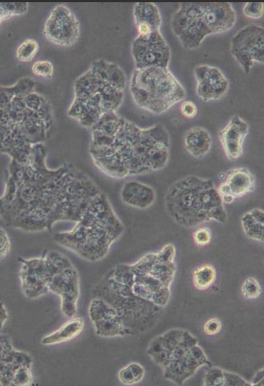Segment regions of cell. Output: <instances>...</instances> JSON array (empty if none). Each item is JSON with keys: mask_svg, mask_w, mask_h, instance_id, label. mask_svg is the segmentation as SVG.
I'll return each mask as SVG.
<instances>
[{"mask_svg": "<svg viewBox=\"0 0 264 386\" xmlns=\"http://www.w3.org/2000/svg\"><path fill=\"white\" fill-rule=\"evenodd\" d=\"M45 144L35 145L26 162L11 160L3 195L6 224L30 233L52 231L59 221L76 222L102 191L71 162L46 164Z\"/></svg>", "mask_w": 264, "mask_h": 386, "instance_id": "6da1fadb", "label": "cell"}, {"mask_svg": "<svg viewBox=\"0 0 264 386\" xmlns=\"http://www.w3.org/2000/svg\"><path fill=\"white\" fill-rule=\"evenodd\" d=\"M175 257V246L167 244L133 264L116 265L93 288V298L114 309L125 335L147 330L159 320L170 298Z\"/></svg>", "mask_w": 264, "mask_h": 386, "instance_id": "7a4b0ae2", "label": "cell"}, {"mask_svg": "<svg viewBox=\"0 0 264 386\" xmlns=\"http://www.w3.org/2000/svg\"><path fill=\"white\" fill-rule=\"evenodd\" d=\"M90 130L89 155L94 165L110 178L150 174L169 162L171 139L161 124L141 127L112 112Z\"/></svg>", "mask_w": 264, "mask_h": 386, "instance_id": "3957f363", "label": "cell"}, {"mask_svg": "<svg viewBox=\"0 0 264 386\" xmlns=\"http://www.w3.org/2000/svg\"><path fill=\"white\" fill-rule=\"evenodd\" d=\"M36 86L28 76L10 86L0 85V153L19 163L26 162L33 147L46 144L56 130L53 106Z\"/></svg>", "mask_w": 264, "mask_h": 386, "instance_id": "277c9868", "label": "cell"}, {"mask_svg": "<svg viewBox=\"0 0 264 386\" xmlns=\"http://www.w3.org/2000/svg\"><path fill=\"white\" fill-rule=\"evenodd\" d=\"M127 77L116 63L103 58L91 62L74 81L68 117L90 129L104 115L117 112L122 104Z\"/></svg>", "mask_w": 264, "mask_h": 386, "instance_id": "5b68a950", "label": "cell"}, {"mask_svg": "<svg viewBox=\"0 0 264 386\" xmlns=\"http://www.w3.org/2000/svg\"><path fill=\"white\" fill-rule=\"evenodd\" d=\"M125 227L105 193H100L88 205L73 227L53 234L60 246L91 262L108 254Z\"/></svg>", "mask_w": 264, "mask_h": 386, "instance_id": "8992f818", "label": "cell"}, {"mask_svg": "<svg viewBox=\"0 0 264 386\" xmlns=\"http://www.w3.org/2000/svg\"><path fill=\"white\" fill-rule=\"evenodd\" d=\"M165 211L178 225L193 228L204 223L224 224L228 218L212 179L188 175L174 182L164 197Z\"/></svg>", "mask_w": 264, "mask_h": 386, "instance_id": "52a82bcc", "label": "cell"}, {"mask_svg": "<svg viewBox=\"0 0 264 386\" xmlns=\"http://www.w3.org/2000/svg\"><path fill=\"white\" fill-rule=\"evenodd\" d=\"M236 12L229 2H183L173 14L170 24L175 36L186 49H195L205 38L231 29Z\"/></svg>", "mask_w": 264, "mask_h": 386, "instance_id": "ba28073f", "label": "cell"}, {"mask_svg": "<svg viewBox=\"0 0 264 386\" xmlns=\"http://www.w3.org/2000/svg\"><path fill=\"white\" fill-rule=\"evenodd\" d=\"M147 353L162 368L164 377L179 385L200 367L211 365L198 340L183 329L174 328L157 336Z\"/></svg>", "mask_w": 264, "mask_h": 386, "instance_id": "9c48e42d", "label": "cell"}, {"mask_svg": "<svg viewBox=\"0 0 264 386\" xmlns=\"http://www.w3.org/2000/svg\"><path fill=\"white\" fill-rule=\"evenodd\" d=\"M130 92L135 105L154 114H162L183 100L186 90L168 68H134Z\"/></svg>", "mask_w": 264, "mask_h": 386, "instance_id": "30bf717a", "label": "cell"}, {"mask_svg": "<svg viewBox=\"0 0 264 386\" xmlns=\"http://www.w3.org/2000/svg\"><path fill=\"white\" fill-rule=\"evenodd\" d=\"M48 293L51 292L60 298V309L70 318L77 313L80 293L79 276L71 261L60 253L56 266L47 283Z\"/></svg>", "mask_w": 264, "mask_h": 386, "instance_id": "8fae6325", "label": "cell"}, {"mask_svg": "<svg viewBox=\"0 0 264 386\" xmlns=\"http://www.w3.org/2000/svg\"><path fill=\"white\" fill-rule=\"evenodd\" d=\"M230 51L245 73L250 71L255 63H263V28L250 24L238 31L231 37Z\"/></svg>", "mask_w": 264, "mask_h": 386, "instance_id": "7c38bea8", "label": "cell"}, {"mask_svg": "<svg viewBox=\"0 0 264 386\" xmlns=\"http://www.w3.org/2000/svg\"><path fill=\"white\" fill-rule=\"evenodd\" d=\"M80 34V24L75 14L63 4L56 6L43 26V35L51 43L69 47L76 43Z\"/></svg>", "mask_w": 264, "mask_h": 386, "instance_id": "4fadbf2b", "label": "cell"}, {"mask_svg": "<svg viewBox=\"0 0 264 386\" xmlns=\"http://www.w3.org/2000/svg\"><path fill=\"white\" fill-rule=\"evenodd\" d=\"M131 53L136 69L151 66L168 68L171 49L160 30L140 36L132 42Z\"/></svg>", "mask_w": 264, "mask_h": 386, "instance_id": "5bb4252c", "label": "cell"}, {"mask_svg": "<svg viewBox=\"0 0 264 386\" xmlns=\"http://www.w3.org/2000/svg\"><path fill=\"white\" fill-rule=\"evenodd\" d=\"M194 75L196 81L197 95L205 102L219 100L228 90V78L216 66L199 65L194 70Z\"/></svg>", "mask_w": 264, "mask_h": 386, "instance_id": "9a60e30c", "label": "cell"}, {"mask_svg": "<svg viewBox=\"0 0 264 386\" xmlns=\"http://www.w3.org/2000/svg\"><path fill=\"white\" fill-rule=\"evenodd\" d=\"M88 315L96 335L105 338L125 335L124 328L114 309L102 299L92 298L88 307Z\"/></svg>", "mask_w": 264, "mask_h": 386, "instance_id": "2e32d148", "label": "cell"}, {"mask_svg": "<svg viewBox=\"0 0 264 386\" xmlns=\"http://www.w3.org/2000/svg\"><path fill=\"white\" fill-rule=\"evenodd\" d=\"M248 131V123L239 115H234L218 132L221 145L229 160H236L242 155L244 140Z\"/></svg>", "mask_w": 264, "mask_h": 386, "instance_id": "e0dca14e", "label": "cell"}, {"mask_svg": "<svg viewBox=\"0 0 264 386\" xmlns=\"http://www.w3.org/2000/svg\"><path fill=\"white\" fill-rule=\"evenodd\" d=\"M121 201L132 208L146 209L156 200L154 189L144 182L131 180L126 182L120 192Z\"/></svg>", "mask_w": 264, "mask_h": 386, "instance_id": "ac0fdd59", "label": "cell"}, {"mask_svg": "<svg viewBox=\"0 0 264 386\" xmlns=\"http://www.w3.org/2000/svg\"><path fill=\"white\" fill-rule=\"evenodd\" d=\"M137 36H144L159 31L162 16L157 6L152 2L136 3L133 9Z\"/></svg>", "mask_w": 264, "mask_h": 386, "instance_id": "d6986e66", "label": "cell"}, {"mask_svg": "<svg viewBox=\"0 0 264 386\" xmlns=\"http://www.w3.org/2000/svg\"><path fill=\"white\" fill-rule=\"evenodd\" d=\"M224 182L235 199L242 197L255 189V177L246 167L230 169L226 174Z\"/></svg>", "mask_w": 264, "mask_h": 386, "instance_id": "ffe728a7", "label": "cell"}, {"mask_svg": "<svg viewBox=\"0 0 264 386\" xmlns=\"http://www.w3.org/2000/svg\"><path fill=\"white\" fill-rule=\"evenodd\" d=\"M184 145L186 151L191 156L202 158L210 152L212 138L206 129L195 126L189 129L185 133Z\"/></svg>", "mask_w": 264, "mask_h": 386, "instance_id": "44dd1931", "label": "cell"}, {"mask_svg": "<svg viewBox=\"0 0 264 386\" xmlns=\"http://www.w3.org/2000/svg\"><path fill=\"white\" fill-rule=\"evenodd\" d=\"M84 320L80 317H72L58 329L44 336L41 344L52 345L70 341L76 338L83 330Z\"/></svg>", "mask_w": 264, "mask_h": 386, "instance_id": "7402d4cb", "label": "cell"}, {"mask_svg": "<svg viewBox=\"0 0 264 386\" xmlns=\"http://www.w3.org/2000/svg\"><path fill=\"white\" fill-rule=\"evenodd\" d=\"M241 224L244 234L250 239L263 241L264 212L259 208L245 212L241 217Z\"/></svg>", "mask_w": 264, "mask_h": 386, "instance_id": "603a6c76", "label": "cell"}, {"mask_svg": "<svg viewBox=\"0 0 264 386\" xmlns=\"http://www.w3.org/2000/svg\"><path fill=\"white\" fill-rule=\"evenodd\" d=\"M216 271L211 264L201 265L194 271L193 283L199 290H206L215 281Z\"/></svg>", "mask_w": 264, "mask_h": 386, "instance_id": "cb8c5ba5", "label": "cell"}, {"mask_svg": "<svg viewBox=\"0 0 264 386\" xmlns=\"http://www.w3.org/2000/svg\"><path fill=\"white\" fill-rule=\"evenodd\" d=\"M144 368L139 363L131 362L120 370L118 378L124 385H134L142 380Z\"/></svg>", "mask_w": 264, "mask_h": 386, "instance_id": "d4e9b609", "label": "cell"}, {"mask_svg": "<svg viewBox=\"0 0 264 386\" xmlns=\"http://www.w3.org/2000/svg\"><path fill=\"white\" fill-rule=\"evenodd\" d=\"M28 9L26 2H0V25L10 18L25 14Z\"/></svg>", "mask_w": 264, "mask_h": 386, "instance_id": "484cf974", "label": "cell"}, {"mask_svg": "<svg viewBox=\"0 0 264 386\" xmlns=\"http://www.w3.org/2000/svg\"><path fill=\"white\" fill-rule=\"evenodd\" d=\"M39 50V44L33 38H27L17 48L16 56L18 61L23 63L31 61Z\"/></svg>", "mask_w": 264, "mask_h": 386, "instance_id": "4316f807", "label": "cell"}, {"mask_svg": "<svg viewBox=\"0 0 264 386\" xmlns=\"http://www.w3.org/2000/svg\"><path fill=\"white\" fill-rule=\"evenodd\" d=\"M262 292V288L258 281L253 277H248L243 281L241 286V293L244 298L254 299L258 298Z\"/></svg>", "mask_w": 264, "mask_h": 386, "instance_id": "83f0119b", "label": "cell"}, {"mask_svg": "<svg viewBox=\"0 0 264 386\" xmlns=\"http://www.w3.org/2000/svg\"><path fill=\"white\" fill-rule=\"evenodd\" d=\"M31 71L36 76L51 78L54 73V67L51 61L40 60L33 63Z\"/></svg>", "mask_w": 264, "mask_h": 386, "instance_id": "f1b7e54d", "label": "cell"}, {"mask_svg": "<svg viewBox=\"0 0 264 386\" xmlns=\"http://www.w3.org/2000/svg\"><path fill=\"white\" fill-rule=\"evenodd\" d=\"M204 382L206 386H223V370L216 367H211L205 374Z\"/></svg>", "mask_w": 264, "mask_h": 386, "instance_id": "f546056e", "label": "cell"}, {"mask_svg": "<svg viewBox=\"0 0 264 386\" xmlns=\"http://www.w3.org/2000/svg\"><path fill=\"white\" fill-rule=\"evenodd\" d=\"M263 2H247L243 8V14L250 19H259L263 15Z\"/></svg>", "mask_w": 264, "mask_h": 386, "instance_id": "4dcf8cb0", "label": "cell"}, {"mask_svg": "<svg viewBox=\"0 0 264 386\" xmlns=\"http://www.w3.org/2000/svg\"><path fill=\"white\" fill-rule=\"evenodd\" d=\"M193 238L197 246H206L211 241V231L207 227L199 228L194 231Z\"/></svg>", "mask_w": 264, "mask_h": 386, "instance_id": "1f68e13d", "label": "cell"}, {"mask_svg": "<svg viewBox=\"0 0 264 386\" xmlns=\"http://www.w3.org/2000/svg\"><path fill=\"white\" fill-rule=\"evenodd\" d=\"M223 386H250V382H247L237 374L223 370Z\"/></svg>", "mask_w": 264, "mask_h": 386, "instance_id": "d6a6232c", "label": "cell"}, {"mask_svg": "<svg viewBox=\"0 0 264 386\" xmlns=\"http://www.w3.org/2000/svg\"><path fill=\"white\" fill-rule=\"evenodd\" d=\"M11 249V241L6 231L0 227V259L6 257Z\"/></svg>", "mask_w": 264, "mask_h": 386, "instance_id": "836d02e7", "label": "cell"}, {"mask_svg": "<svg viewBox=\"0 0 264 386\" xmlns=\"http://www.w3.org/2000/svg\"><path fill=\"white\" fill-rule=\"evenodd\" d=\"M180 111L184 117L191 119L196 115L198 109L194 102L191 100H184L181 103Z\"/></svg>", "mask_w": 264, "mask_h": 386, "instance_id": "e575fe53", "label": "cell"}, {"mask_svg": "<svg viewBox=\"0 0 264 386\" xmlns=\"http://www.w3.org/2000/svg\"><path fill=\"white\" fill-rule=\"evenodd\" d=\"M221 323L216 318L208 319L204 325V331L208 335H214L221 330Z\"/></svg>", "mask_w": 264, "mask_h": 386, "instance_id": "d590c367", "label": "cell"}, {"mask_svg": "<svg viewBox=\"0 0 264 386\" xmlns=\"http://www.w3.org/2000/svg\"><path fill=\"white\" fill-rule=\"evenodd\" d=\"M251 385H263V369L259 370L252 379Z\"/></svg>", "mask_w": 264, "mask_h": 386, "instance_id": "8d00e7d4", "label": "cell"}, {"mask_svg": "<svg viewBox=\"0 0 264 386\" xmlns=\"http://www.w3.org/2000/svg\"><path fill=\"white\" fill-rule=\"evenodd\" d=\"M8 313L3 302H0V330L3 328L4 323L8 319Z\"/></svg>", "mask_w": 264, "mask_h": 386, "instance_id": "74e56055", "label": "cell"}, {"mask_svg": "<svg viewBox=\"0 0 264 386\" xmlns=\"http://www.w3.org/2000/svg\"><path fill=\"white\" fill-rule=\"evenodd\" d=\"M2 212H3V202H2L1 197H0V216L1 215Z\"/></svg>", "mask_w": 264, "mask_h": 386, "instance_id": "f35d334b", "label": "cell"}]
</instances>
